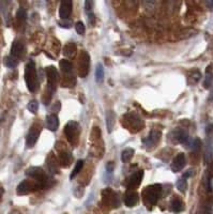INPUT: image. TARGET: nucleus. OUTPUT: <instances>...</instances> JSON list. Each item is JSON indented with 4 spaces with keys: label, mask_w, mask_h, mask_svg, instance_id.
<instances>
[{
    "label": "nucleus",
    "mask_w": 213,
    "mask_h": 214,
    "mask_svg": "<svg viewBox=\"0 0 213 214\" xmlns=\"http://www.w3.org/2000/svg\"><path fill=\"white\" fill-rule=\"evenodd\" d=\"M40 132H41L40 125H37V126L33 125L31 127L30 132L28 133L27 138H26V146H27V148H32L35 145V142H37L39 138V135H40Z\"/></svg>",
    "instance_id": "6"
},
{
    "label": "nucleus",
    "mask_w": 213,
    "mask_h": 214,
    "mask_svg": "<svg viewBox=\"0 0 213 214\" xmlns=\"http://www.w3.org/2000/svg\"><path fill=\"white\" fill-rule=\"evenodd\" d=\"M170 208L175 213H180L184 210V203L180 198L175 197L170 202Z\"/></svg>",
    "instance_id": "14"
},
{
    "label": "nucleus",
    "mask_w": 213,
    "mask_h": 214,
    "mask_svg": "<svg viewBox=\"0 0 213 214\" xmlns=\"http://www.w3.org/2000/svg\"><path fill=\"white\" fill-rule=\"evenodd\" d=\"M177 187H178V190H180V192L182 193H185L186 189H188V182H186V179L185 178H180L177 181Z\"/></svg>",
    "instance_id": "22"
},
{
    "label": "nucleus",
    "mask_w": 213,
    "mask_h": 214,
    "mask_svg": "<svg viewBox=\"0 0 213 214\" xmlns=\"http://www.w3.org/2000/svg\"><path fill=\"white\" fill-rule=\"evenodd\" d=\"M2 195H3V189H2V187H0V199H1Z\"/></svg>",
    "instance_id": "33"
},
{
    "label": "nucleus",
    "mask_w": 213,
    "mask_h": 214,
    "mask_svg": "<svg viewBox=\"0 0 213 214\" xmlns=\"http://www.w3.org/2000/svg\"><path fill=\"white\" fill-rule=\"evenodd\" d=\"M40 186H42V184L35 183V182H31L29 180H25V181L20 182L16 189V192L19 195H26L28 193L32 192L35 189H39Z\"/></svg>",
    "instance_id": "5"
},
{
    "label": "nucleus",
    "mask_w": 213,
    "mask_h": 214,
    "mask_svg": "<svg viewBox=\"0 0 213 214\" xmlns=\"http://www.w3.org/2000/svg\"><path fill=\"white\" fill-rule=\"evenodd\" d=\"M173 135H175V140L177 142H181L184 143L188 142V134L183 131H176L173 132Z\"/></svg>",
    "instance_id": "19"
},
{
    "label": "nucleus",
    "mask_w": 213,
    "mask_h": 214,
    "mask_svg": "<svg viewBox=\"0 0 213 214\" xmlns=\"http://www.w3.org/2000/svg\"><path fill=\"white\" fill-rule=\"evenodd\" d=\"M59 25H60L62 28H70L72 26V22L69 19H62L59 22Z\"/></svg>",
    "instance_id": "31"
},
{
    "label": "nucleus",
    "mask_w": 213,
    "mask_h": 214,
    "mask_svg": "<svg viewBox=\"0 0 213 214\" xmlns=\"http://www.w3.org/2000/svg\"><path fill=\"white\" fill-rule=\"evenodd\" d=\"M78 72L80 77H86L89 73L90 69V57L86 51H83L79 58V63H78Z\"/></svg>",
    "instance_id": "4"
},
{
    "label": "nucleus",
    "mask_w": 213,
    "mask_h": 214,
    "mask_svg": "<svg viewBox=\"0 0 213 214\" xmlns=\"http://www.w3.org/2000/svg\"><path fill=\"white\" fill-rule=\"evenodd\" d=\"M161 193H162V186L160 184H154L147 187L144 192V195H142L145 205L149 208L157 205L158 198L161 197Z\"/></svg>",
    "instance_id": "2"
},
{
    "label": "nucleus",
    "mask_w": 213,
    "mask_h": 214,
    "mask_svg": "<svg viewBox=\"0 0 213 214\" xmlns=\"http://www.w3.org/2000/svg\"><path fill=\"white\" fill-rule=\"evenodd\" d=\"M72 13V1L66 0L62 1L60 4V9H59V15H60L61 19H67V17L71 15Z\"/></svg>",
    "instance_id": "10"
},
{
    "label": "nucleus",
    "mask_w": 213,
    "mask_h": 214,
    "mask_svg": "<svg viewBox=\"0 0 213 214\" xmlns=\"http://www.w3.org/2000/svg\"><path fill=\"white\" fill-rule=\"evenodd\" d=\"M212 79H213V74L210 72V70H208L207 75H206V80H205V83H204L205 88L210 87V85H211V83H212Z\"/></svg>",
    "instance_id": "29"
},
{
    "label": "nucleus",
    "mask_w": 213,
    "mask_h": 214,
    "mask_svg": "<svg viewBox=\"0 0 213 214\" xmlns=\"http://www.w3.org/2000/svg\"><path fill=\"white\" fill-rule=\"evenodd\" d=\"M142 177H144V171H142V170H138L137 173L132 174V176L130 177L129 180H128V183H126L128 189L129 190L136 189V187L140 184V182H141Z\"/></svg>",
    "instance_id": "8"
},
{
    "label": "nucleus",
    "mask_w": 213,
    "mask_h": 214,
    "mask_svg": "<svg viewBox=\"0 0 213 214\" xmlns=\"http://www.w3.org/2000/svg\"><path fill=\"white\" fill-rule=\"evenodd\" d=\"M59 162L60 165L63 167H67L72 163V154L70 152H62L59 155Z\"/></svg>",
    "instance_id": "16"
},
{
    "label": "nucleus",
    "mask_w": 213,
    "mask_h": 214,
    "mask_svg": "<svg viewBox=\"0 0 213 214\" xmlns=\"http://www.w3.org/2000/svg\"><path fill=\"white\" fill-rule=\"evenodd\" d=\"M83 167H84V161H78V162H77L76 165H75V167H74V169H73V171H72L71 176H70V178L73 179L74 177L76 176V174H78L80 170H82Z\"/></svg>",
    "instance_id": "25"
},
{
    "label": "nucleus",
    "mask_w": 213,
    "mask_h": 214,
    "mask_svg": "<svg viewBox=\"0 0 213 214\" xmlns=\"http://www.w3.org/2000/svg\"><path fill=\"white\" fill-rule=\"evenodd\" d=\"M60 69L62 70V72L64 74H70V73H72V71H73V66H72V63L69 60L63 59L60 61Z\"/></svg>",
    "instance_id": "17"
},
{
    "label": "nucleus",
    "mask_w": 213,
    "mask_h": 214,
    "mask_svg": "<svg viewBox=\"0 0 213 214\" xmlns=\"http://www.w3.org/2000/svg\"><path fill=\"white\" fill-rule=\"evenodd\" d=\"M95 78L98 83H102L104 79V69L102 64H98L97 70H95Z\"/></svg>",
    "instance_id": "21"
},
{
    "label": "nucleus",
    "mask_w": 213,
    "mask_h": 214,
    "mask_svg": "<svg viewBox=\"0 0 213 214\" xmlns=\"http://www.w3.org/2000/svg\"><path fill=\"white\" fill-rule=\"evenodd\" d=\"M200 77H201L200 72L194 71V72L192 73V74L189 76V83H197L199 82V79H200Z\"/></svg>",
    "instance_id": "23"
},
{
    "label": "nucleus",
    "mask_w": 213,
    "mask_h": 214,
    "mask_svg": "<svg viewBox=\"0 0 213 214\" xmlns=\"http://www.w3.org/2000/svg\"><path fill=\"white\" fill-rule=\"evenodd\" d=\"M23 54H24V45H23V43H20L19 41H15L14 43L12 44L11 55H10V56H12L13 58L19 60L20 57L23 56Z\"/></svg>",
    "instance_id": "12"
},
{
    "label": "nucleus",
    "mask_w": 213,
    "mask_h": 214,
    "mask_svg": "<svg viewBox=\"0 0 213 214\" xmlns=\"http://www.w3.org/2000/svg\"><path fill=\"white\" fill-rule=\"evenodd\" d=\"M64 134H66L67 139L69 142L73 146H76L79 139V134H80V126L77 122L71 121L69 122L66 127H64Z\"/></svg>",
    "instance_id": "3"
},
{
    "label": "nucleus",
    "mask_w": 213,
    "mask_h": 214,
    "mask_svg": "<svg viewBox=\"0 0 213 214\" xmlns=\"http://www.w3.org/2000/svg\"><path fill=\"white\" fill-rule=\"evenodd\" d=\"M46 75H47L48 88H51L54 91L56 88V83L59 79V73L55 67H48L46 69Z\"/></svg>",
    "instance_id": "7"
},
{
    "label": "nucleus",
    "mask_w": 213,
    "mask_h": 214,
    "mask_svg": "<svg viewBox=\"0 0 213 214\" xmlns=\"http://www.w3.org/2000/svg\"><path fill=\"white\" fill-rule=\"evenodd\" d=\"M25 80L27 83V88L30 92H35L38 89L39 86V78L37 75V69L33 61H30L26 66L25 69Z\"/></svg>",
    "instance_id": "1"
},
{
    "label": "nucleus",
    "mask_w": 213,
    "mask_h": 214,
    "mask_svg": "<svg viewBox=\"0 0 213 214\" xmlns=\"http://www.w3.org/2000/svg\"><path fill=\"white\" fill-rule=\"evenodd\" d=\"M133 155H134V150L131 148H128V149H125V150H123V152H122L121 160H122V162H124V163H128V162L132 160Z\"/></svg>",
    "instance_id": "20"
},
{
    "label": "nucleus",
    "mask_w": 213,
    "mask_h": 214,
    "mask_svg": "<svg viewBox=\"0 0 213 214\" xmlns=\"http://www.w3.org/2000/svg\"><path fill=\"white\" fill-rule=\"evenodd\" d=\"M16 16L20 20H25L26 19V17H27V14H26V11L24 9H19V11H17V14H16Z\"/></svg>",
    "instance_id": "30"
},
{
    "label": "nucleus",
    "mask_w": 213,
    "mask_h": 214,
    "mask_svg": "<svg viewBox=\"0 0 213 214\" xmlns=\"http://www.w3.org/2000/svg\"><path fill=\"white\" fill-rule=\"evenodd\" d=\"M46 123H47V129L51 132L57 131L59 126V119L56 115H49L46 119Z\"/></svg>",
    "instance_id": "13"
},
{
    "label": "nucleus",
    "mask_w": 213,
    "mask_h": 214,
    "mask_svg": "<svg viewBox=\"0 0 213 214\" xmlns=\"http://www.w3.org/2000/svg\"><path fill=\"white\" fill-rule=\"evenodd\" d=\"M17 62H19V60L13 58L12 56H8L6 57V59H4V64L8 67H14L17 66Z\"/></svg>",
    "instance_id": "24"
},
{
    "label": "nucleus",
    "mask_w": 213,
    "mask_h": 214,
    "mask_svg": "<svg viewBox=\"0 0 213 214\" xmlns=\"http://www.w3.org/2000/svg\"><path fill=\"white\" fill-rule=\"evenodd\" d=\"M38 107H39L38 102L35 101V100H33V101H30L29 103H28L27 108H28V110H29L30 113L35 114V113H37V111H38Z\"/></svg>",
    "instance_id": "26"
},
{
    "label": "nucleus",
    "mask_w": 213,
    "mask_h": 214,
    "mask_svg": "<svg viewBox=\"0 0 213 214\" xmlns=\"http://www.w3.org/2000/svg\"><path fill=\"white\" fill-rule=\"evenodd\" d=\"M200 146H201L200 140H199V139H195L194 140V142H193V149H194V150H198V149L200 148Z\"/></svg>",
    "instance_id": "32"
},
{
    "label": "nucleus",
    "mask_w": 213,
    "mask_h": 214,
    "mask_svg": "<svg viewBox=\"0 0 213 214\" xmlns=\"http://www.w3.org/2000/svg\"><path fill=\"white\" fill-rule=\"evenodd\" d=\"M75 29H76L78 35H83L85 33V31H86V27H85L84 23H83V22H77L76 24H75Z\"/></svg>",
    "instance_id": "28"
},
{
    "label": "nucleus",
    "mask_w": 213,
    "mask_h": 214,
    "mask_svg": "<svg viewBox=\"0 0 213 214\" xmlns=\"http://www.w3.org/2000/svg\"><path fill=\"white\" fill-rule=\"evenodd\" d=\"M160 136H161V134L158 132H155V131L151 132V133H150V135H149V137L145 140L146 146H148V147H151V146L157 145V142L160 140Z\"/></svg>",
    "instance_id": "15"
},
{
    "label": "nucleus",
    "mask_w": 213,
    "mask_h": 214,
    "mask_svg": "<svg viewBox=\"0 0 213 214\" xmlns=\"http://www.w3.org/2000/svg\"><path fill=\"white\" fill-rule=\"evenodd\" d=\"M186 164V160H185V156L182 153L178 154L173 158V163H171V170L173 173H178V171H181L184 168Z\"/></svg>",
    "instance_id": "9"
},
{
    "label": "nucleus",
    "mask_w": 213,
    "mask_h": 214,
    "mask_svg": "<svg viewBox=\"0 0 213 214\" xmlns=\"http://www.w3.org/2000/svg\"><path fill=\"white\" fill-rule=\"evenodd\" d=\"M114 119H115V116H114V114L109 111V113L107 114V129L108 131H111V129H113V125H114Z\"/></svg>",
    "instance_id": "27"
},
{
    "label": "nucleus",
    "mask_w": 213,
    "mask_h": 214,
    "mask_svg": "<svg viewBox=\"0 0 213 214\" xmlns=\"http://www.w3.org/2000/svg\"><path fill=\"white\" fill-rule=\"evenodd\" d=\"M76 51V45L75 43H67L63 48V54L67 57H73Z\"/></svg>",
    "instance_id": "18"
},
{
    "label": "nucleus",
    "mask_w": 213,
    "mask_h": 214,
    "mask_svg": "<svg viewBox=\"0 0 213 214\" xmlns=\"http://www.w3.org/2000/svg\"><path fill=\"white\" fill-rule=\"evenodd\" d=\"M138 194L136 192H128L124 195V203H125L126 207L129 208H133L138 203Z\"/></svg>",
    "instance_id": "11"
}]
</instances>
